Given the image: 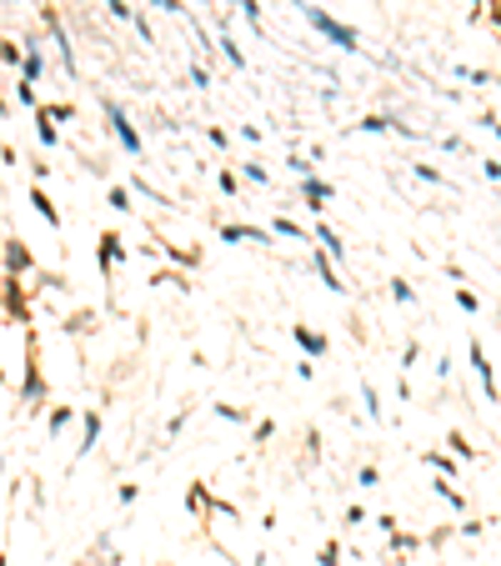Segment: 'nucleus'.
<instances>
[{
    "instance_id": "f257e3e1",
    "label": "nucleus",
    "mask_w": 501,
    "mask_h": 566,
    "mask_svg": "<svg viewBox=\"0 0 501 566\" xmlns=\"http://www.w3.org/2000/svg\"><path fill=\"white\" fill-rule=\"evenodd\" d=\"M311 21H316V26H321V31H326V36H331V41H336V46H356V36H351V31H346V26H336V21H326V16H321V11H311Z\"/></svg>"
},
{
    "instance_id": "f03ea898",
    "label": "nucleus",
    "mask_w": 501,
    "mask_h": 566,
    "mask_svg": "<svg viewBox=\"0 0 501 566\" xmlns=\"http://www.w3.org/2000/svg\"><path fill=\"white\" fill-rule=\"evenodd\" d=\"M111 121H116V136H121V141H126L131 151H141V141H136V131H131V121H126L121 111H111Z\"/></svg>"
}]
</instances>
